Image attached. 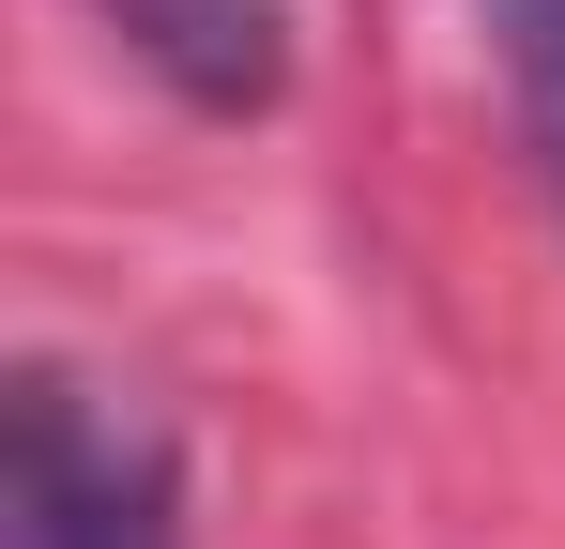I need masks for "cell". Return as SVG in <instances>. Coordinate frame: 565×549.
Here are the masks:
<instances>
[{
	"label": "cell",
	"mask_w": 565,
	"mask_h": 549,
	"mask_svg": "<svg viewBox=\"0 0 565 549\" xmlns=\"http://www.w3.org/2000/svg\"><path fill=\"white\" fill-rule=\"evenodd\" d=\"M473 15H489V62L520 92V138L565 169V0H473Z\"/></svg>",
	"instance_id": "cell-3"
},
{
	"label": "cell",
	"mask_w": 565,
	"mask_h": 549,
	"mask_svg": "<svg viewBox=\"0 0 565 549\" xmlns=\"http://www.w3.org/2000/svg\"><path fill=\"white\" fill-rule=\"evenodd\" d=\"M184 488L153 412L93 366H15V428H0V549H184Z\"/></svg>",
	"instance_id": "cell-1"
},
{
	"label": "cell",
	"mask_w": 565,
	"mask_h": 549,
	"mask_svg": "<svg viewBox=\"0 0 565 549\" xmlns=\"http://www.w3.org/2000/svg\"><path fill=\"white\" fill-rule=\"evenodd\" d=\"M107 31L184 92L199 122H245L290 92V0H107Z\"/></svg>",
	"instance_id": "cell-2"
}]
</instances>
